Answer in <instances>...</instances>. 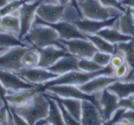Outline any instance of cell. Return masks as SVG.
<instances>
[{
  "instance_id": "6da1fadb",
  "label": "cell",
  "mask_w": 134,
  "mask_h": 125,
  "mask_svg": "<svg viewBox=\"0 0 134 125\" xmlns=\"http://www.w3.org/2000/svg\"><path fill=\"white\" fill-rule=\"evenodd\" d=\"M13 108L24 119L27 125H35L38 121L47 117L49 108V98L44 91H38L27 103Z\"/></svg>"
},
{
  "instance_id": "7a4b0ae2",
  "label": "cell",
  "mask_w": 134,
  "mask_h": 125,
  "mask_svg": "<svg viewBox=\"0 0 134 125\" xmlns=\"http://www.w3.org/2000/svg\"><path fill=\"white\" fill-rule=\"evenodd\" d=\"M22 41L35 49L43 48L50 45H56L65 49L60 41V36L57 31L44 24H33Z\"/></svg>"
},
{
  "instance_id": "3957f363",
  "label": "cell",
  "mask_w": 134,
  "mask_h": 125,
  "mask_svg": "<svg viewBox=\"0 0 134 125\" xmlns=\"http://www.w3.org/2000/svg\"><path fill=\"white\" fill-rule=\"evenodd\" d=\"M113 72H114V69L110 65L100 70H98L97 72H83L80 70L71 71L69 72L58 76L57 77H56L55 79L50 81H48L42 86L41 91H44L46 88L53 85H64V84L75 85V86L82 85L83 84H86L89 80H92L93 78L100 76V75L113 76Z\"/></svg>"
},
{
  "instance_id": "277c9868",
  "label": "cell",
  "mask_w": 134,
  "mask_h": 125,
  "mask_svg": "<svg viewBox=\"0 0 134 125\" xmlns=\"http://www.w3.org/2000/svg\"><path fill=\"white\" fill-rule=\"evenodd\" d=\"M77 2L82 17L90 20H105L123 13L117 9L104 6L99 0H77Z\"/></svg>"
},
{
  "instance_id": "5b68a950",
  "label": "cell",
  "mask_w": 134,
  "mask_h": 125,
  "mask_svg": "<svg viewBox=\"0 0 134 125\" xmlns=\"http://www.w3.org/2000/svg\"><path fill=\"white\" fill-rule=\"evenodd\" d=\"M46 92L52 93L59 97L70 98L79 100H90L98 106V93L89 95L82 91L78 86L75 85H53L49 86L44 91Z\"/></svg>"
},
{
  "instance_id": "8992f818",
  "label": "cell",
  "mask_w": 134,
  "mask_h": 125,
  "mask_svg": "<svg viewBox=\"0 0 134 125\" xmlns=\"http://www.w3.org/2000/svg\"><path fill=\"white\" fill-rule=\"evenodd\" d=\"M41 2L42 0H28L17 10L20 24V32L18 35L19 39L22 40L31 28L35 20L36 9Z\"/></svg>"
},
{
  "instance_id": "52a82bcc",
  "label": "cell",
  "mask_w": 134,
  "mask_h": 125,
  "mask_svg": "<svg viewBox=\"0 0 134 125\" xmlns=\"http://www.w3.org/2000/svg\"><path fill=\"white\" fill-rule=\"evenodd\" d=\"M60 43L71 54L80 58H92L97 51V48L88 39H73L64 40L60 39Z\"/></svg>"
},
{
  "instance_id": "ba28073f",
  "label": "cell",
  "mask_w": 134,
  "mask_h": 125,
  "mask_svg": "<svg viewBox=\"0 0 134 125\" xmlns=\"http://www.w3.org/2000/svg\"><path fill=\"white\" fill-rule=\"evenodd\" d=\"M33 24H44L50 26L57 31L60 39L70 40L73 39H87L86 35L81 32L74 23L69 21L60 20L57 23H46L41 20L35 15Z\"/></svg>"
},
{
  "instance_id": "9c48e42d",
  "label": "cell",
  "mask_w": 134,
  "mask_h": 125,
  "mask_svg": "<svg viewBox=\"0 0 134 125\" xmlns=\"http://www.w3.org/2000/svg\"><path fill=\"white\" fill-rule=\"evenodd\" d=\"M0 82L9 91V94L12 92L19 91L21 90L32 88L42 89V86L35 85L26 81L13 71L5 70L2 69H0Z\"/></svg>"
},
{
  "instance_id": "30bf717a",
  "label": "cell",
  "mask_w": 134,
  "mask_h": 125,
  "mask_svg": "<svg viewBox=\"0 0 134 125\" xmlns=\"http://www.w3.org/2000/svg\"><path fill=\"white\" fill-rule=\"evenodd\" d=\"M14 72L26 81L38 86H43L48 81H50L58 76L57 74L52 72L47 69L41 67H35L33 69L22 68Z\"/></svg>"
},
{
  "instance_id": "8fae6325",
  "label": "cell",
  "mask_w": 134,
  "mask_h": 125,
  "mask_svg": "<svg viewBox=\"0 0 134 125\" xmlns=\"http://www.w3.org/2000/svg\"><path fill=\"white\" fill-rule=\"evenodd\" d=\"M119 97L108 88L98 93V108L105 123L111 118L115 112L119 108Z\"/></svg>"
},
{
  "instance_id": "7c38bea8",
  "label": "cell",
  "mask_w": 134,
  "mask_h": 125,
  "mask_svg": "<svg viewBox=\"0 0 134 125\" xmlns=\"http://www.w3.org/2000/svg\"><path fill=\"white\" fill-rule=\"evenodd\" d=\"M32 47V46H31ZM30 47L15 46L0 54V69L16 72L22 69L20 59L23 54Z\"/></svg>"
},
{
  "instance_id": "4fadbf2b",
  "label": "cell",
  "mask_w": 134,
  "mask_h": 125,
  "mask_svg": "<svg viewBox=\"0 0 134 125\" xmlns=\"http://www.w3.org/2000/svg\"><path fill=\"white\" fill-rule=\"evenodd\" d=\"M65 6L43 2L42 0L36 9L35 15L44 22L57 23L63 20Z\"/></svg>"
},
{
  "instance_id": "5bb4252c",
  "label": "cell",
  "mask_w": 134,
  "mask_h": 125,
  "mask_svg": "<svg viewBox=\"0 0 134 125\" xmlns=\"http://www.w3.org/2000/svg\"><path fill=\"white\" fill-rule=\"evenodd\" d=\"M39 54V62L38 67L49 69L54 65L60 58L69 54L65 49L56 45L47 46L43 48L37 49Z\"/></svg>"
},
{
  "instance_id": "9a60e30c",
  "label": "cell",
  "mask_w": 134,
  "mask_h": 125,
  "mask_svg": "<svg viewBox=\"0 0 134 125\" xmlns=\"http://www.w3.org/2000/svg\"><path fill=\"white\" fill-rule=\"evenodd\" d=\"M119 17H112L105 20H90L86 18H82L79 20L75 21L74 24L85 35L86 34H96L99 31L107 27L116 28V23H117V20Z\"/></svg>"
},
{
  "instance_id": "2e32d148",
  "label": "cell",
  "mask_w": 134,
  "mask_h": 125,
  "mask_svg": "<svg viewBox=\"0 0 134 125\" xmlns=\"http://www.w3.org/2000/svg\"><path fill=\"white\" fill-rule=\"evenodd\" d=\"M80 124L82 125H100L105 124L98 106L90 100L82 101Z\"/></svg>"
},
{
  "instance_id": "e0dca14e",
  "label": "cell",
  "mask_w": 134,
  "mask_h": 125,
  "mask_svg": "<svg viewBox=\"0 0 134 125\" xmlns=\"http://www.w3.org/2000/svg\"><path fill=\"white\" fill-rule=\"evenodd\" d=\"M118 80L115 76L109 75H100L93 78L86 84L79 85L78 87L85 93L89 95L96 94L100 92L104 89L107 88L111 84Z\"/></svg>"
},
{
  "instance_id": "ac0fdd59",
  "label": "cell",
  "mask_w": 134,
  "mask_h": 125,
  "mask_svg": "<svg viewBox=\"0 0 134 125\" xmlns=\"http://www.w3.org/2000/svg\"><path fill=\"white\" fill-rule=\"evenodd\" d=\"M79 60V58L69 54L60 58L54 65H53L47 69H49L53 73L57 74L58 76L69 72L71 71L79 70L78 65Z\"/></svg>"
},
{
  "instance_id": "d6986e66",
  "label": "cell",
  "mask_w": 134,
  "mask_h": 125,
  "mask_svg": "<svg viewBox=\"0 0 134 125\" xmlns=\"http://www.w3.org/2000/svg\"><path fill=\"white\" fill-rule=\"evenodd\" d=\"M44 93L47 97L53 98L57 102H60L73 116V117L80 123L81 115H82V100L70 98H62L56 95H53L52 93H49L46 91H44Z\"/></svg>"
},
{
  "instance_id": "ffe728a7",
  "label": "cell",
  "mask_w": 134,
  "mask_h": 125,
  "mask_svg": "<svg viewBox=\"0 0 134 125\" xmlns=\"http://www.w3.org/2000/svg\"><path fill=\"white\" fill-rule=\"evenodd\" d=\"M41 91V88H32V89H26L21 90L16 92H12L6 95V101L9 106L13 107H19L27 103L35 94Z\"/></svg>"
},
{
  "instance_id": "44dd1931",
  "label": "cell",
  "mask_w": 134,
  "mask_h": 125,
  "mask_svg": "<svg viewBox=\"0 0 134 125\" xmlns=\"http://www.w3.org/2000/svg\"><path fill=\"white\" fill-rule=\"evenodd\" d=\"M116 28L122 33L134 39V18L130 7H126V11L122 13L118 17Z\"/></svg>"
},
{
  "instance_id": "7402d4cb",
  "label": "cell",
  "mask_w": 134,
  "mask_h": 125,
  "mask_svg": "<svg viewBox=\"0 0 134 125\" xmlns=\"http://www.w3.org/2000/svg\"><path fill=\"white\" fill-rule=\"evenodd\" d=\"M110 91L116 95L119 99L134 97V83L122 80H116L107 87Z\"/></svg>"
},
{
  "instance_id": "603a6c76",
  "label": "cell",
  "mask_w": 134,
  "mask_h": 125,
  "mask_svg": "<svg viewBox=\"0 0 134 125\" xmlns=\"http://www.w3.org/2000/svg\"><path fill=\"white\" fill-rule=\"evenodd\" d=\"M96 34L103 37L104 39H105L109 43H111L114 45L119 43H122V42L129 41V40L133 39V37H131L130 35H127L122 33L118 28H116L115 27L104 28L102 30L99 31Z\"/></svg>"
},
{
  "instance_id": "cb8c5ba5",
  "label": "cell",
  "mask_w": 134,
  "mask_h": 125,
  "mask_svg": "<svg viewBox=\"0 0 134 125\" xmlns=\"http://www.w3.org/2000/svg\"><path fill=\"white\" fill-rule=\"evenodd\" d=\"M0 26L3 31L12 33L18 37L20 32V24L17 11L12 14L2 16Z\"/></svg>"
},
{
  "instance_id": "d4e9b609",
  "label": "cell",
  "mask_w": 134,
  "mask_h": 125,
  "mask_svg": "<svg viewBox=\"0 0 134 125\" xmlns=\"http://www.w3.org/2000/svg\"><path fill=\"white\" fill-rule=\"evenodd\" d=\"M86 38L93 44L98 51L113 54L115 51V45L109 43L97 34H86Z\"/></svg>"
},
{
  "instance_id": "484cf974",
  "label": "cell",
  "mask_w": 134,
  "mask_h": 125,
  "mask_svg": "<svg viewBox=\"0 0 134 125\" xmlns=\"http://www.w3.org/2000/svg\"><path fill=\"white\" fill-rule=\"evenodd\" d=\"M15 46L31 47V45L19 39L17 36L12 33H9L6 32H0V47L11 48Z\"/></svg>"
},
{
  "instance_id": "4316f807",
  "label": "cell",
  "mask_w": 134,
  "mask_h": 125,
  "mask_svg": "<svg viewBox=\"0 0 134 125\" xmlns=\"http://www.w3.org/2000/svg\"><path fill=\"white\" fill-rule=\"evenodd\" d=\"M39 62V54L37 49L34 47L28 48L22 55L20 63L24 69H33L38 67Z\"/></svg>"
},
{
  "instance_id": "83f0119b",
  "label": "cell",
  "mask_w": 134,
  "mask_h": 125,
  "mask_svg": "<svg viewBox=\"0 0 134 125\" xmlns=\"http://www.w3.org/2000/svg\"><path fill=\"white\" fill-rule=\"evenodd\" d=\"M115 49L122 53L126 61L134 69V39L115 44Z\"/></svg>"
},
{
  "instance_id": "f1b7e54d",
  "label": "cell",
  "mask_w": 134,
  "mask_h": 125,
  "mask_svg": "<svg viewBox=\"0 0 134 125\" xmlns=\"http://www.w3.org/2000/svg\"><path fill=\"white\" fill-rule=\"evenodd\" d=\"M48 98L49 102V112L46 119L48 120L49 124L64 125V122L60 113V110L59 108L57 102L49 97Z\"/></svg>"
},
{
  "instance_id": "f546056e",
  "label": "cell",
  "mask_w": 134,
  "mask_h": 125,
  "mask_svg": "<svg viewBox=\"0 0 134 125\" xmlns=\"http://www.w3.org/2000/svg\"><path fill=\"white\" fill-rule=\"evenodd\" d=\"M78 65L80 71L87 72H93L104 69V67L98 65L92 58H80L79 60Z\"/></svg>"
},
{
  "instance_id": "4dcf8cb0",
  "label": "cell",
  "mask_w": 134,
  "mask_h": 125,
  "mask_svg": "<svg viewBox=\"0 0 134 125\" xmlns=\"http://www.w3.org/2000/svg\"><path fill=\"white\" fill-rule=\"evenodd\" d=\"M27 1H28V0H12V1H9L2 8L0 9V14L2 17V16L14 13Z\"/></svg>"
},
{
  "instance_id": "1f68e13d",
  "label": "cell",
  "mask_w": 134,
  "mask_h": 125,
  "mask_svg": "<svg viewBox=\"0 0 134 125\" xmlns=\"http://www.w3.org/2000/svg\"><path fill=\"white\" fill-rule=\"evenodd\" d=\"M111 57H112V54H108V53H105V52H101V51H97L92 59L97 62L98 65H100V66L102 67H107L110 65V62H111Z\"/></svg>"
},
{
  "instance_id": "d6a6232c",
  "label": "cell",
  "mask_w": 134,
  "mask_h": 125,
  "mask_svg": "<svg viewBox=\"0 0 134 125\" xmlns=\"http://www.w3.org/2000/svg\"><path fill=\"white\" fill-rule=\"evenodd\" d=\"M131 69H132L131 66L126 61H125L122 65L114 69L113 76H115L119 80H122L127 76V75L130 73Z\"/></svg>"
},
{
  "instance_id": "836d02e7",
  "label": "cell",
  "mask_w": 134,
  "mask_h": 125,
  "mask_svg": "<svg viewBox=\"0 0 134 125\" xmlns=\"http://www.w3.org/2000/svg\"><path fill=\"white\" fill-rule=\"evenodd\" d=\"M53 99V98H52ZM54 100V99H53ZM57 102V101H56ZM58 106H59V108L60 110V113H61V115H62V117H63V120H64V125H77L80 124V123L79 121H77L74 117L73 116L68 112V110L59 102H57Z\"/></svg>"
},
{
  "instance_id": "e575fe53",
  "label": "cell",
  "mask_w": 134,
  "mask_h": 125,
  "mask_svg": "<svg viewBox=\"0 0 134 125\" xmlns=\"http://www.w3.org/2000/svg\"><path fill=\"white\" fill-rule=\"evenodd\" d=\"M125 61H126V60H125V58H124L122 53L115 49V53L112 54V57H111V62H110L109 65L113 69H115L118 68L119 66H120L121 65H122Z\"/></svg>"
},
{
  "instance_id": "d590c367",
  "label": "cell",
  "mask_w": 134,
  "mask_h": 125,
  "mask_svg": "<svg viewBox=\"0 0 134 125\" xmlns=\"http://www.w3.org/2000/svg\"><path fill=\"white\" fill-rule=\"evenodd\" d=\"M104 6L117 9L122 12H125L126 7L122 5L119 0H99Z\"/></svg>"
},
{
  "instance_id": "8d00e7d4",
  "label": "cell",
  "mask_w": 134,
  "mask_h": 125,
  "mask_svg": "<svg viewBox=\"0 0 134 125\" xmlns=\"http://www.w3.org/2000/svg\"><path fill=\"white\" fill-rule=\"evenodd\" d=\"M119 124H134V110H126Z\"/></svg>"
},
{
  "instance_id": "74e56055",
  "label": "cell",
  "mask_w": 134,
  "mask_h": 125,
  "mask_svg": "<svg viewBox=\"0 0 134 125\" xmlns=\"http://www.w3.org/2000/svg\"><path fill=\"white\" fill-rule=\"evenodd\" d=\"M125 111H126V109H124L122 107H119L115 112V113L113 114L111 118L105 123V124H119L122 119V114L124 113Z\"/></svg>"
},
{
  "instance_id": "f35d334b",
  "label": "cell",
  "mask_w": 134,
  "mask_h": 125,
  "mask_svg": "<svg viewBox=\"0 0 134 125\" xmlns=\"http://www.w3.org/2000/svg\"><path fill=\"white\" fill-rule=\"evenodd\" d=\"M119 107H122L126 110H134V97H130L119 99Z\"/></svg>"
},
{
  "instance_id": "ab89813d",
  "label": "cell",
  "mask_w": 134,
  "mask_h": 125,
  "mask_svg": "<svg viewBox=\"0 0 134 125\" xmlns=\"http://www.w3.org/2000/svg\"><path fill=\"white\" fill-rule=\"evenodd\" d=\"M10 108V110L12 112V115H13V122H14V124L15 125H27V122L24 121V119L20 116L19 115L15 110L12 107V106H9Z\"/></svg>"
},
{
  "instance_id": "60d3db41",
  "label": "cell",
  "mask_w": 134,
  "mask_h": 125,
  "mask_svg": "<svg viewBox=\"0 0 134 125\" xmlns=\"http://www.w3.org/2000/svg\"><path fill=\"white\" fill-rule=\"evenodd\" d=\"M9 94V91L5 88V87L2 85V84L0 82V98L2 99V101L5 103V107L9 110V105L8 104L7 101H6V95Z\"/></svg>"
},
{
  "instance_id": "b9f144b4",
  "label": "cell",
  "mask_w": 134,
  "mask_h": 125,
  "mask_svg": "<svg viewBox=\"0 0 134 125\" xmlns=\"http://www.w3.org/2000/svg\"><path fill=\"white\" fill-rule=\"evenodd\" d=\"M7 110L5 106L0 110V125L7 124Z\"/></svg>"
},
{
  "instance_id": "7bdbcfd3",
  "label": "cell",
  "mask_w": 134,
  "mask_h": 125,
  "mask_svg": "<svg viewBox=\"0 0 134 125\" xmlns=\"http://www.w3.org/2000/svg\"><path fill=\"white\" fill-rule=\"evenodd\" d=\"M121 2L126 7H130L131 9H134V0H122Z\"/></svg>"
},
{
  "instance_id": "ee69618b",
  "label": "cell",
  "mask_w": 134,
  "mask_h": 125,
  "mask_svg": "<svg viewBox=\"0 0 134 125\" xmlns=\"http://www.w3.org/2000/svg\"><path fill=\"white\" fill-rule=\"evenodd\" d=\"M35 124H37V125H49V123L48 120H47V119H46V118H42V119H41V120L38 121H37V123H36Z\"/></svg>"
},
{
  "instance_id": "f6af8a7d",
  "label": "cell",
  "mask_w": 134,
  "mask_h": 125,
  "mask_svg": "<svg viewBox=\"0 0 134 125\" xmlns=\"http://www.w3.org/2000/svg\"><path fill=\"white\" fill-rule=\"evenodd\" d=\"M57 1L59 2L60 5H62V6H65L71 2V0H57Z\"/></svg>"
},
{
  "instance_id": "bcb514c9",
  "label": "cell",
  "mask_w": 134,
  "mask_h": 125,
  "mask_svg": "<svg viewBox=\"0 0 134 125\" xmlns=\"http://www.w3.org/2000/svg\"><path fill=\"white\" fill-rule=\"evenodd\" d=\"M9 1L8 0H0V9L2 8Z\"/></svg>"
},
{
  "instance_id": "7dc6e473",
  "label": "cell",
  "mask_w": 134,
  "mask_h": 125,
  "mask_svg": "<svg viewBox=\"0 0 134 125\" xmlns=\"http://www.w3.org/2000/svg\"><path fill=\"white\" fill-rule=\"evenodd\" d=\"M9 48H2V47H0V54H3L4 52H5L7 50H9Z\"/></svg>"
},
{
  "instance_id": "c3c4849f",
  "label": "cell",
  "mask_w": 134,
  "mask_h": 125,
  "mask_svg": "<svg viewBox=\"0 0 134 125\" xmlns=\"http://www.w3.org/2000/svg\"><path fill=\"white\" fill-rule=\"evenodd\" d=\"M4 106H5V103H4V102L2 101V99L0 98V110H1L2 108H3Z\"/></svg>"
},
{
  "instance_id": "681fc988",
  "label": "cell",
  "mask_w": 134,
  "mask_h": 125,
  "mask_svg": "<svg viewBox=\"0 0 134 125\" xmlns=\"http://www.w3.org/2000/svg\"><path fill=\"white\" fill-rule=\"evenodd\" d=\"M71 2L73 5H75V6L79 7V6H78V2H77V0H71Z\"/></svg>"
},
{
  "instance_id": "f907efd6",
  "label": "cell",
  "mask_w": 134,
  "mask_h": 125,
  "mask_svg": "<svg viewBox=\"0 0 134 125\" xmlns=\"http://www.w3.org/2000/svg\"><path fill=\"white\" fill-rule=\"evenodd\" d=\"M1 20H2V15L0 14V24H1ZM0 32H5V31L2 30V28H1V26H0Z\"/></svg>"
},
{
  "instance_id": "816d5d0a",
  "label": "cell",
  "mask_w": 134,
  "mask_h": 125,
  "mask_svg": "<svg viewBox=\"0 0 134 125\" xmlns=\"http://www.w3.org/2000/svg\"><path fill=\"white\" fill-rule=\"evenodd\" d=\"M130 9H131V8H130ZM131 12H132V14H133L134 18V9H131Z\"/></svg>"
},
{
  "instance_id": "f5cc1de1",
  "label": "cell",
  "mask_w": 134,
  "mask_h": 125,
  "mask_svg": "<svg viewBox=\"0 0 134 125\" xmlns=\"http://www.w3.org/2000/svg\"><path fill=\"white\" fill-rule=\"evenodd\" d=\"M8 1H12V0H8Z\"/></svg>"
},
{
  "instance_id": "db71d44e",
  "label": "cell",
  "mask_w": 134,
  "mask_h": 125,
  "mask_svg": "<svg viewBox=\"0 0 134 125\" xmlns=\"http://www.w3.org/2000/svg\"><path fill=\"white\" fill-rule=\"evenodd\" d=\"M119 1H120V2H121V1H122V0H119Z\"/></svg>"
}]
</instances>
